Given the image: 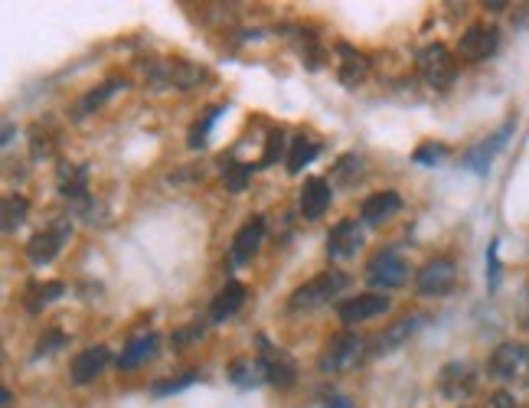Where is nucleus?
Returning a JSON list of instances; mask_svg holds the SVG:
<instances>
[{"label":"nucleus","mask_w":529,"mask_h":408,"mask_svg":"<svg viewBox=\"0 0 529 408\" xmlns=\"http://www.w3.org/2000/svg\"><path fill=\"white\" fill-rule=\"evenodd\" d=\"M402 209V196L396 190H383V193H373L363 200V209H360V222L363 226H383L392 216H396Z\"/></svg>","instance_id":"17"},{"label":"nucleus","mask_w":529,"mask_h":408,"mask_svg":"<svg viewBox=\"0 0 529 408\" xmlns=\"http://www.w3.org/2000/svg\"><path fill=\"white\" fill-rule=\"evenodd\" d=\"M281 141H285L281 134H272V138H268V151H265V157H262V164H272V160L281 154Z\"/></svg>","instance_id":"35"},{"label":"nucleus","mask_w":529,"mask_h":408,"mask_svg":"<svg viewBox=\"0 0 529 408\" xmlns=\"http://www.w3.org/2000/svg\"><path fill=\"white\" fill-rule=\"evenodd\" d=\"M324 408H356L353 402H347V399H340V395H334V399H327V405Z\"/></svg>","instance_id":"36"},{"label":"nucleus","mask_w":529,"mask_h":408,"mask_svg":"<svg viewBox=\"0 0 529 408\" xmlns=\"http://www.w3.org/2000/svg\"><path fill=\"white\" fill-rule=\"evenodd\" d=\"M454 281H458V265H454L451 258L438 255V258H432V262H425V268L418 271L415 288L422 298H445V294L454 288Z\"/></svg>","instance_id":"5"},{"label":"nucleus","mask_w":529,"mask_h":408,"mask_svg":"<svg viewBox=\"0 0 529 408\" xmlns=\"http://www.w3.org/2000/svg\"><path fill=\"white\" fill-rule=\"evenodd\" d=\"M477 389V369L467 360H454L448 366H441L438 373V392L445 395L448 402H464L467 395Z\"/></svg>","instance_id":"9"},{"label":"nucleus","mask_w":529,"mask_h":408,"mask_svg":"<svg viewBox=\"0 0 529 408\" xmlns=\"http://www.w3.org/2000/svg\"><path fill=\"white\" fill-rule=\"evenodd\" d=\"M66 291L63 281H43V284H33V288L27 291V311L30 314H40L46 304H53L59 294Z\"/></svg>","instance_id":"24"},{"label":"nucleus","mask_w":529,"mask_h":408,"mask_svg":"<svg viewBox=\"0 0 529 408\" xmlns=\"http://www.w3.org/2000/svg\"><path fill=\"white\" fill-rule=\"evenodd\" d=\"M157 346H161V337L157 333H141V337H131L125 343V350L118 356V369H138L147 360L157 356Z\"/></svg>","instance_id":"19"},{"label":"nucleus","mask_w":529,"mask_h":408,"mask_svg":"<svg viewBox=\"0 0 529 408\" xmlns=\"http://www.w3.org/2000/svg\"><path fill=\"white\" fill-rule=\"evenodd\" d=\"M425 320H428L425 314H412V317H402V320H396V324L386 327V330L379 333V337L373 340V343H369V353H366V356H386V353H396L399 346H402L405 340H409L418 327L425 324Z\"/></svg>","instance_id":"13"},{"label":"nucleus","mask_w":529,"mask_h":408,"mask_svg":"<svg viewBox=\"0 0 529 408\" xmlns=\"http://www.w3.org/2000/svg\"><path fill=\"white\" fill-rule=\"evenodd\" d=\"M85 183H89V170L85 167H63L59 170V190H63V196L66 200H72V203H89V190H85Z\"/></svg>","instance_id":"23"},{"label":"nucleus","mask_w":529,"mask_h":408,"mask_svg":"<svg viewBox=\"0 0 529 408\" xmlns=\"http://www.w3.org/2000/svg\"><path fill=\"white\" fill-rule=\"evenodd\" d=\"M513 121H507V125H503L497 134H490V138H484L481 144H474L471 151L464 154V164L471 167L474 173H487L490 170V164H494V157L503 151V144H507V138L513 134Z\"/></svg>","instance_id":"15"},{"label":"nucleus","mask_w":529,"mask_h":408,"mask_svg":"<svg viewBox=\"0 0 529 408\" xmlns=\"http://www.w3.org/2000/svg\"><path fill=\"white\" fill-rule=\"evenodd\" d=\"M321 154V147H317V141L304 138V134H298V138L291 141V154H288V173H301L311 160Z\"/></svg>","instance_id":"26"},{"label":"nucleus","mask_w":529,"mask_h":408,"mask_svg":"<svg viewBox=\"0 0 529 408\" xmlns=\"http://www.w3.org/2000/svg\"><path fill=\"white\" fill-rule=\"evenodd\" d=\"M526 376H529V373H526Z\"/></svg>","instance_id":"37"},{"label":"nucleus","mask_w":529,"mask_h":408,"mask_svg":"<svg viewBox=\"0 0 529 408\" xmlns=\"http://www.w3.org/2000/svg\"><path fill=\"white\" fill-rule=\"evenodd\" d=\"M487 408H520V402H516L510 392H494V395H490Z\"/></svg>","instance_id":"34"},{"label":"nucleus","mask_w":529,"mask_h":408,"mask_svg":"<svg viewBox=\"0 0 529 408\" xmlns=\"http://www.w3.org/2000/svg\"><path fill=\"white\" fill-rule=\"evenodd\" d=\"M200 376L196 373H183V379H170V382H157V386L151 389L154 395H170V392H180V389H187L190 382H196Z\"/></svg>","instance_id":"33"},{"label":"nucleus","mask_w":529,"mask_h":408,"mask_svg":"<svg viewBox=\"0 0 529 408\" xmlns=\"http://www.w3.org/2000/svg\"><path fill=\"white\" fill-rule=\"evenodd\" d=\"M72 236V226H69V219H53L49 226L43 229V232H36V236L30 239V245H27V255H30V262L36 265V268H43V265H49L53 258L63 252V245H66V239Z\"/></svg>","instance_id":"4"},{"label":"nucleus","mask_w":529,"mask_h":408,"mask_svg":"<svg viewBox=\"0 0 529 408\" xmlns=\"http://www.w3.org/2000/svg\"><path fill=\"white\" fill-rule=\"evenodd\" d=\"M229 379L236 382L239 389H255V386H262V382H268L262 363H258V356H255V360H252V356L232 360V363H229Z\"/></svg>","instance_id":"22"},{"label":"nucleus","mask_w":529,"mask_h":408,"mask_svg":"<svg viewBox=\"0 0 529 408\" xmlns=\"http://www.w3.org/2000/svg\"><path fill=\"white\" fill-rule=\"evenodd\" d=\"M360 249H363V222L360 219H343L330 229V236H327L330 258H350Z\"/></svg>","instance_id":"14"},{"label":"nucleus","mask_w":529,"mask_h":408,"mask_svg":"<svg viewBox=\"0 0 529 408\" xmlns=\"http://www.w3.org/2000/svg\"><path fill=\"white\" fill-rule=\"evenodd\" d=\"M418 72H422V79L432 85V89L445 92L454 85V79H458V56H454L445 43H432L418 53Z\"/></svg>","instance_id":"2"},{"label":"nucleus","mask_w":529,"mask_h":408,"mask_svg":"<svg viewBox=\"0 0 529 408\" xmlns=\"http://www.w3.org/2000/svg\"><path fill=\"white\" fill-rule=\"evenodd\" d=\"M242 304H245V284L226 281V288L216 294L213 307H209V320H213V324H223V320H229Z\"/></svg>","instance_id":"21"},{"label":"nucleus","mask_w":529,"mask_h":408,"mask_svg":"<svg viewBox=\"0 0 529 408\" xmlns=\"http://www.w3.org/2000/svg\"><path fill=\"white\" fill-rule=\"evenodd\" d=\"M294 49H298V56L311 69H317V66L324 63V49H321V43H317V36H311V33L294 30Z\"/></svg>","instance_id":"27"},{"label":"nucleus","mask_w":529,"mask_h":408,"mask_svg":"<svg viewBox=\"0 0 529 408\" xmlns=\"http://www.w3.org/2000/svg\"><path fill=\"white\" fill-rule=\"evenodd\" d=\"M258 363H262V369H265V379L278 389H288V386H294V379H298V366H294V360L281 350V346L268 343V337H258Z\"/></svg>","instance_id":"6"},{"label":"nucleus","mask_w":529,"mask_h":408,"mask_svg":"<svg viewBox=\"0 0 529 408\" xmlns=\"http://www.w3.org/2000/svg\"><path fill=\"white\" fill-rule=\"evenodd\" d=\"M115 92H118V82H105L98 92H89V95H85V102L79 105V115H85V111H89V108H98L108 95H115Z\"/></svg>","instance_id":"32"},{"label":"nucleus","mask_w":529,"mask_h":408,"mask_svg":"<svg viewBox=\"0 0 529 408\" xmlns=\"http://www.w3.org/2000/svg\"><path fill=\"white\" fill-rule=\"evenodd\" d=\"M445 157H448V147H445V144H435V141L422 144V147H418V151L412 154L415 164H422V167H435V164H441Z\"/></svg>","instance_id":"29"},{"label":"nucleus","mask_w":529,"mask_h":408,"mask_svg":"<svg viewBox=\"0 0 529 408\" xmlns=\"http://www.w3.org/2000/svg\"><path fill=\"white\" fill-rule=\"evenodd\" d=\"M366 177V170H363V157H356V154H343L337 160V167H334V180L340 183L343 190H353L356 183H360Z\"/></svg>","instance_id":"25"},{"label":"nucleus","mask_w":529,"mask_h":408,"mask_svg":"<svg viewBox=\"0 0 529 408\" xmlns=\"http://www.w3.org/2000/svg\"><path fill=\"white\" fill-rule=\"evenodd\" d=\"M389 307H392V301L386 298V294H379V291L356 294V298L340 304V320H343V324H350V327L353 324H366V320H373V317H383Z\"/></svg>","instance_id":"11"},{"label":"nucleus","mask_w":529,"mask_h":408,"mask_svg":"<svg viewBox=\"0 0 529 408\" xmlns=\"http://www.w3.org/2000/svg\"><path fill=\"white\" fill-rule=\"evenodd\" d=\"M66 343H69L66 333H59V330H46V337H40V343H36V360H40V356L56 353V350H63Z\"/></svg>","instance_id":"30"},{"label":"nucleus","mask_w":529,"mask_h":408,"mask_svg":"<svg viewBox=\"0 0 529 408\" xmlns=\"http://www.w3.org/2000/svg\"><path fill=\"white\" fill-rule=\"evenodd\" d=\"M497 49H500V30L490 27V23H474L458 40V56L467 59V63H484Z\"/></svg>","instance_id":"8"},{"label":"nucleus","mask_w":529,"mask_h":408,"mask_svg":"<svg viewBox=\"0 0 529 408\" xmlns=\"http://www.w3.org/2000/svg\"><path fill=\"white\" fill-rule=\"evenodd\" d=\"M265 239V219L262 216H252L245 226L236 232V239H232V265H245L252 262V255L258 252V245Z\"/></svg>","instance_id":"18"},{"label":"nucleus","mask_w":529,"mask_h":408,"mask_svg":"<svg viewBox=\"0 0 529 408\" xmlns=\"http://www.w3.org/2000/svg\"><path fill=\"white\" fill-rule=\"evenodd\" d=\"M490 379L497 382H513L520 379L523 373H529V350L520 343H503L494 350V356H490Z\"/></svg>","instance_id":"10"},{"label":"nucleus","mask_w":529,"mask_h":408,"mask_svg":"<svg viewBox=\"0 0 529 408\" xmlns=\"http://www.w3.org/2000/svg\"><path fill=\"white\" fill-rule=\"evenodd\" d=\"M347 284H350L347 271H337V268L321 271V275L311 278V281H304L301 288L291 294L288 307H291V311H314V307L334 301L340 291H347Z\"/></svg>","instance_id":"1"},{"label":"nucleus","mask_w":529,"mask_h":408,"mask_svg":"<svg viewBox=\"0 0 529 408\" xmlns=\"http://www.w3.org/2000/svg\"><path fill=\"white\" fill-rule=\"evenodd\" d=\"M405 278H409V265H405V258L396 249H383L369 258L366 281L373 284V288L392 291V288H399V284H405Z\"/></svg>","instance_id":"3"},{"label":"nucleus","mask_w":529,"mask_h":408,"mask_svg":"<svg viewBox=\"0 0 529 408\" xmlns=\"http://www.w3.org/2000/svg\"><path fill=\"white\" fill-rule=\"evenodd\" d=\"M337 56H340V63H337V79L343 85H350V89H356L363 79H366V72H369V63H366V56L360 53V49H353L347 43H340L337 46Z\"/></svg>","instance_id":"20"},{"label":"nucleus","mask_w":529,"mask_h":408,"mask_svg":"<svg viewBox=\"0 0 529 408\" xmlns=\"http://www.w3.org/2000/svg\"><path fill=\"white\" fill-rule=\"evenodd\" d=\"M363 350H366V340L360 337V333L343 330L327 343V350L321 353V363L317 366H321L324 373H340V369H347V366H353L356 360H360Z\"/></svg>","instance_id":"7"},{"label":"nucleus","mask_w":529,"mask_h":408,"mask_svg":"<svg viewBox=\"0 0 529 408\" xmlns=\"http://www.w3.org/2000/svg\"><path fill=\"white\" fill-rule=\"evenodd\" d=\"M27 213H30V203L23 200V196L10 193L7 200H4V232H7V236L23 226V219H27Z\"/></svg>","instance_id":"28"},{"label":"nucleus","mask_w":529,"mask_h":408,"mask_svg":"<svg viewBox=\"0 0 529 408\" xmlns=\"http://www.w3.org/2000/svg\"><path fill=\"white\" fill-rule=\"evenodd\" d=\"M249 173H252L249 164H229V167H223V177H226L232 193H242L245 190V180H249Z\"/></svg>","instance_id":"31"},{"label":"nucleus","mask_w":529,"mask_h":408,"mask_svg":"<svg viewBox=\"0 0 529 408\" xmlns=\"http://www.w3.org/2000/svg\"><path fill=\"white\" fill-rule=\"evenodd\" d=\"M112 363V350L108 346H85V350L76 353V360H72V369H69V376L76 386H89V382H95L98 376L105 373V366Z\"/></svg>","instance_id":"12"},{"label":"nucleus","mask_w":529,"mask_h":408,"mask_svg":"<svg viewBox=\"0 0 529 408\" xmlns=\"http://www.w3.org/2000/svg\"><path fill=\"white\" fill-rule=\"evenodd\" d=\"M330 200H334V190L324 177H307L301 187V216L307 222L324 219V213L330 209Z\"/></svg>","instance_id":"16"}]
</instances>
